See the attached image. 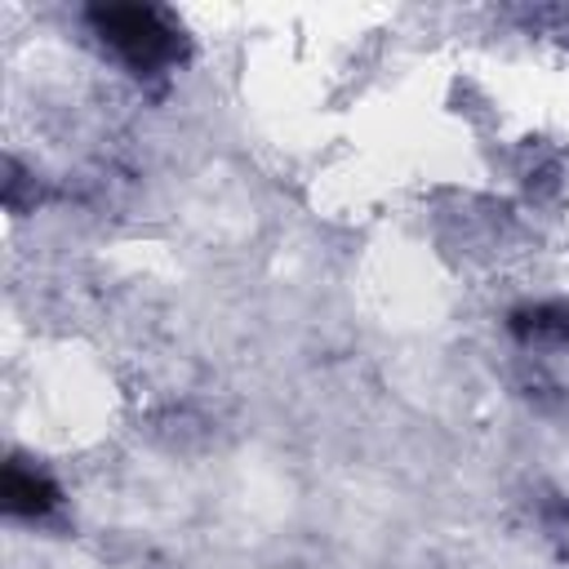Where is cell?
I'll use <instances>...</instances> for the list:
<instances>
[{"label": "cell", "instance_id": "obj_1", "mask_svg": "<svg viewBox=\"0 0 569 569\" xmlns=\"http://www.w3.org/2000/svg\"><path fill=\"white\" fill-rule=\"evenodd\" d=\"M89 27L133 71L169 67L182 49V31L173 27V18L151 4H98L89 9Z\"/></svg>", "mask_w": 569, "mask_h": 569}, {"label": "cell", "instance_id": "obj_2", "mask_svg": "<svg viewBox=\"0 0 569 569\" xmlns=\"http://www.w3.org/2000/svg\"><path fill=\"white\" fill-rule=\"evenodd\" d=\"M53 502H58V485L44 471L22 467V462L4 467V511H13V516H44Z\"/></svg>", "mask_w": 569, "mask_h": 569}]
</instances>
